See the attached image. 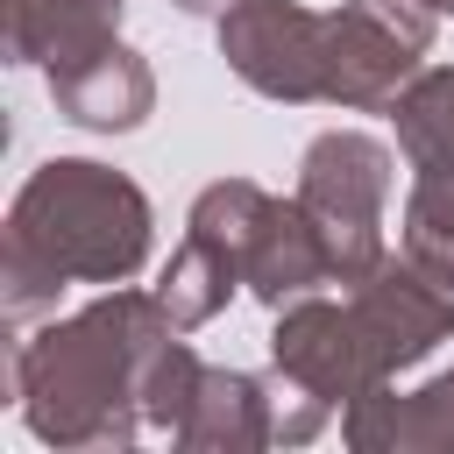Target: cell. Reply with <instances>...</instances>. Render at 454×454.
Listing matches in <instances>:
<instances>
[{
    "label": "cell",
    "mask_w": 454,
    "mask_h": 454,
    "mask_svg": "<svg viewBox=\"0 0 454 454\" xmlns=\"http://www.w3.org/2000/svg\"><path fill=\"white\" fill-rule=\"evenodd\" d=\"M177 333L156 291H114L85 305L78 319L21 340L14 355V397L28 426L50 447H121L142 426V362L149 348Z\"/></svg>",
    "instance_id": "obj_1"
},
{
    "label": "cell",
    "mask_w": 454,
    "mask_h": 454,
    "mask_svg": "<svg viewBox=\"0 0 454 454\" xmlns=\"http://www.w3.org/2000/svg\"><path fill=\"white\" fill-rule=\"evenodd\" d=\"M149 255V199L85 156L43 163L7 213V319L21 326L64 284H121Z\"/></svg>",
    "instance_id": "obj_2"
},
{
    "label": "cell",
    "mask_w": 454,
    "mask_h": 454,
    "mask_svg": "<svg viewBox=\"0 0 454 454\" xmlns=\"http://www.w3.org/2000/svg\"><path fill=\"white\" fill-rule=\"evenodd\" d=\"M383 199H390V149L383 142H369L355 128H333L305 149L298 206L312 213V227L326 241L333 284H362L383 262Z\"/></svg>",
    "instance_id": "obj_3"
},
{
    "label": "cell",
    "mask_w": 454,
    "mask_h": 454,
    "mask_svg": "<svg viewBox=\"0 0 454 454\" xmlns=\"http://www.w3.org/2000/svg\"><path fill=\"white\" fill-rule=\"evenodd\" d=\"M426 50H433L426 0H348L326 14V99L333 106H390Z\"/></svg>",
    "instance_id": "obj_4"
},
{
    "label": "cell",
    "mask_w": 454,
    "mask_h": 454,
    "mask_svg": "<svg viewBox=\"0 0 454 454\" xmlns=\"http://www.w3.org/2000/svg\"><path fill=\"white\" fill-rule=\"evenodd\" d=\"M220 57L262 99H326V14L298 0H234L220 14Z\"/></svg>",
    "instance_id": "obj_5"
},
{
    "label": "cell",
    "mask_w": 454,
    "mask_h": 454,
    "mask_svg": "<svg viewBox=\"0 0 454 454\" xmlns=\"http://www.w3.org/2000/svg\"><path fill=\"white\" fill-rule=\"evenodd\" d=\"M270 369L291 376L298 390H312L326 411L390 383L376 348H369V333H362V319H355V305H326V298L284 305V319L270 333Z\"/></svg>",
    "instance_id": "obj_6"
},
{
    "label": "cell",
    "mask_w": 454,
    "mask_h": 454,
    "mask_svg": "<svg viewBox=\"0 0 454 454\" xmlns=\"http://www.w3.org/2000/svg\"><path fill=\"white\" fill-rule=\"evenodd\" d=\"M355 319H362V333H369V348H376V362H383V376H397V369H411L419 355H433L447 333H454V291L447 284H433L419 262L411 270H397V262H376L362 284H355Z\"/></svg>",
    "instance_id": "obj_7"
},
{
    "label": "cell",
    "mask_w": 454,
    "mask_h": 454,
    "mask_svg": "<svg viewBox=\"0 0 454 454\" xmlns=\"http://www.w3.org/2000/svg\"><path fill=\"white\" fill-rule=\"evenodd\" d=\"M50 92H57V106H64L78 128H99V135L142 128L149 99H156L149 64H142L135 50H121V43H99V50L57 64V71H50Z\"/></svg>",
    "instance_id": "obj_8"
},
{
    "label": "cell",
    "mask_w": 454,
    "mask_h": 454,
    "mask_svg": "<svg viewBox=\"0 0 454 454\" xmlns=\"http://www.w3.org/2000/svg\"><path fill=\"white\" fill-rule=\"evenodd\" d=\"M121 0H7V50L14 64H71L99 43H114Z\"/></svg>",
    "instance_id": "obj_9"
},
{
    "label": "cell",
    "mask_w": 454,
    "mask_h": 454,
    "mask_svg": "<svg viewBox=\"0 0 454 454\" xmlns=\"http://www.w3.org/2000/svg\"><path fill=\"white\" fill-rule=\"evenodd\" d=\"M184 447H262L277 440V411H270V376H241V369H206L199 397L177 426Z\"/></svg>",
    "instance_id": "obj_10"
},
{
    "label": "cell",
    "mask_w": 454,
    "mask_h": 454,
    "mask_svg": "<svg viewBox=\"0 0 454 454\" xmlns=\"http://www.w3.org/2000/svg\"><path fill=\"white\" fill-rule=\"evenodd\" d=\"M348 440L355 447H454V369L433 376L411 397L369 390L348 404Z\"/></svg>",
    "instance_id": "obj_11"
},
{
    "label": "cell",
    "mask_w": 454,
    "mask_h": 454,
    "mask_svg": "<svg viewBox=\"0 0 454 454\" xmlns=\"http://www.w3.org/2000/svg\"><path fill=\"white\" fill-rule=\"evenodd\" d=\"M241 284V262H234V248L213 234V227H184V241L170 248V262H163V284H156V305L170 312V326L184 333V326H206L220 305H227V291Z\"/></svg>",
    "instance_id": "obj_12"
},
{
    "label": "cell",
    "mask_w": 454,
    "mask_h": 454,
    "mask_svg": "<svg viewBox=\"0 0 454 454\" xmlns=\"http://www.w3.org/2000/svg\"><path fill=\"white\" fill-rule=\"evenodd\" d=\"M397 114V149L411 156L419 177H454V64L411 71L404 92L390 99Z\"/></svg>",
    "instance_id": "obj_13"
},
{
    "label": "cell",
    "mask_w": 454,
    "mask_h": 454,
    "mask_svg": "<svg viewBox=\"0 0 454 454\" xmlns=\"http://www.w3.org/2000/svg\"><path fill=\"white\" fill-rule=\"evenodd\" d=\"M404 248L411 262L454 291V177H419L404 199Z\"/></svg>",
    "instance_id": "obj_14"
},
{
    "label": "cell",
    "mask_w": 454,
    "mask_h": 454,
    "mask_svg": "<svg viewBox=\"0 0 454 454\" xmlns=\"http://www.w3.org/2000/svg\"><path fill=\"white\" fill-rule=\"evenodd\" d=\"M177 7H184V14H227L234 0H177Z\"/></svg>",
    "instance_id": "obj_15"
},
{
    "label": "cell",
    "mask_w": 454,
    "mask_h": 454,
    "mask_svg": "<svg viewBox=\"0 0 454 454\" xmlns=\"http://www.w3.org/2000/svg\"><path fill=\"white\" fill-rule=\"evenodd\" d=\"M426 7H433V14H454V0H426Z\"/></svg>",
    "instance_id": "obj_16"
}]
</instances>
